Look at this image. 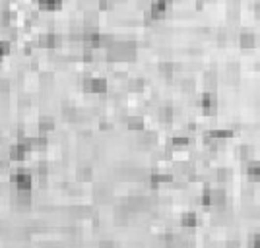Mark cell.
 I'll return each instance as SVG.
<instances>
[{
  "label": "cell",
  "mask_w": 260,
  "mask_h": 248,
  "mask_svg": "<svg viewBox=\"0 0 260 248\" xmlns=\"http://www.w3.org/2000/svg\"><path fill=\"white\" fill-rule=\"evenodd\" d=\"M16 203L22 205V207H27L31 203V190H16Z\"/></svg>",
  "instance_id": "13"
},
{
  "label": "cell",
  "mask_w": 260,
  "mask_h": 248,
  "mask_svg": "<svg viewBox=\"0 0 260 248\" xmlns=\"http://www.w3.org/2000/svg\"><path fill=\"white\" fill-rule=\"evenodd\" d=\"M41 84H52V74L51 72L41 74Z\"/></svg>",
  "instance_id": "30"
},
{
  "label": "cell",
  "mask_w": 260,
  "mask_h": 248,
  "mask_svg": "<svg viewBox=\"0 0 260 248\" xmlns=\"http://www.w3.org/2000/svg\"><path fill=\"white\" fill-rule=\"evenodd\" d=\"M173 180V175H163V173H152L150 175V184H152V188H157V184L159 182H171Z\"/></svg>",
  "instance_id": "15"
},
{
  "label": "cell",
  "mask_w": 260,
  "mask_h": 248,
  "mask_svg": "<svg viewBox=\"0 0 260 248\" xmlns=\"http://www.w3.org/2000/svg\"><path fill=\"white\" fill-rule=\"evenodd\" d=\"M200 202H202V205H212V186H204Z\"/></svg>",
  "instance_id": "26"
},
{
  "label": "cell",
  "mask_w": 260,
  "mask_h": 248,
  "mask_svg": "<svg viewBox=\"0 0 260 248\" xmlns=\"http://www.w3.org/2000/svg\"><path fill=\"white\" fill-rule=\"evenodd\" d=\"M142 132V136H140V144H144V146H150V144H156V132H144V130H140Z\"/></svg>",
  "instance_id": "21"
},
{
  "label": "cell",
  "mask_w": 260,
  "mask_h": 248,
  "mask_svg": "<svg viewBox=\"0 0 260 248\" xmlns=\"http://www.w3.org/2000/svg\"><path fill=\"white\" fill-rule=\"evenodd\" d=\"M181 88H183V91H192L194 90V80H185L181 84Z\"/></svg>",
  "instance_id": "29"
},
{
  "label": "cell",
  "mask_w": 260,
  "mask_h": 248,
  "mask_svg": "<svg viewBox=\"0 0 260 248\" xmlns=\"http://www.w3.org/2000/svg\"><path fill=\"white\" fill-rule=\"evenodd\" d=\"M237 153H239L241 159H247V161H249V159H251V153H253V148H251L249 144H241V146L237 148Z\"/></svg>",
  "instance_id": "24"
},
{
  "label": "cell",
  "mask_w": 260,
  "mask_h": 248,
  "mask_svg": "<svg viewBox=\"0 0 260 248\" xmlns=\"http://www.w3.org/2000/svg\"><path fill=\"white\" fill-rule=\"evenodd\" d=\"M200 107L204 109L206 114H213L217 111V93H215V90H206L200 95Z\"/></svg>",
  "instance_id": "4"
},
{
  "label": "cell",
  "mask_w": 260,
  "mask_h": 248,
  "mask_svg": "<svg viewBox=\"0 0 260 248\" xmlns=\"http://www.w3.org/2000/svg\"><path fill=\"white\" fill-rule=\"evenodd\" d=\"M10 88H12L10 80L8 78H0V95H8L10 93Z\"/></svg>",
  "instance_id": "27"
},
{
  "label": "cell",
  "mask_w": 260,
  "mask_h": 248,
  "mask_svg": "<svg viewBox=\"0 0 260 248\" xmlns=\"http://www.w3.org/2000/svg\"><path fill=\"white\" fill-rule=\"evenodd\" d=\"M76 177H78V180H90L92 179V167H80Z\"/></svg>",
  "instance_id": "25"
},
{
  "label": "cell",
  "mask_w": 260,
  "mask_h": 248,
  "mask_svg": "<svg viewBox=\"0 0 260 248\" xmlns=\"http://www.w3.org/2000/svg\"><path fill=\"white\" fill-rule=\"evenodd\" d=\"M239 45H241V49H255L257 47V35L249 29L241 31L239 33Z\"/></svg>",
  "instance_id": "5"
},
{
  "label": "cell",
  "mask_w": 260,
  "mask_h": 248,
  "mask_svg": "<svg viewBox=\"0 0 260 248\" xmlns=\"http://www.w3.org/2000/svg\"><path fill=\"white\" fill-rule=\"evenodd\" d=\"M215 84H217L215 72H206L204 74V86H206V90H215Z\"/></svg>",
  "instance_id": "22"
},
{
  "label": "cell",
  "mask_w": 260,
  "mask_h": 248,
  "mask_svg": "<svg viewBox=\"0 0 260 248\" xmlns=\"http://www.w3.org/2000/svg\"><path fill=\"white\" fill-rule=\"evenodd\" d=\"M157 116L161 122H171L173 120V107L171 105H161L157 111Z\"/></svg>",
  "instance_id": "17"
},
{
  "label": "cell",
  "mask_w": 260,
  "mask_h": 248,
  "mask_svg": "<svg viewBox=\"0 0 260 248\" xmlns=\"http://www.w3.org/2000/svg\"><path fill=\"white\" fill-rule=\"evenodd\" d=\"M10 52V41L8 39H0V60Z\"/></svg>",
  "instance_id": "28"
},
{
  "label": "cell",
  "mask_w": 260,
  "mask_h": 248,
  "mask_svg": "<svg viewBox=\"0 0 260 248\" xmlns=\"http://www.w3.org/2000/svg\"><path fill=\"white\" fill-rule=\"evenodd\" d=\"M99 248H113V243H111V241H105V243H99Z\"/></svg>",
  "instance_id": "32"
},
{
  "label": "cell",
  "mask_w": 260,
  "mask_h": 248,
  "mask_svg": "<svg viewBox=\"0 0 260 248\" xmlns=\"http://www.w3.org/2000/svg\"><path fill=\"white\" fill-rule=\"evenodd\" d=\"M215 179H217L219 182H227V180L231 179V171H229V169H225V167H221V169H217V171H215Z\"/></svg>",
  "instance_id": "23"
},
{
  "label": "cell",
  "mask_w": 260,
  "mask_h": 248,
  "mask_svg": "<svg viewBox=\"0 0 260 248\" xmlns=\"http://www.w3.org/2000/svg\"><path fill=\"white\" fill-rule=\"evenodd\" d=\"M25 153H27V151L16 142L14 146H10V149H8V159H10V161H22Z\"/></svg>",
  "instance_id": "11"
},
{
  "label": "cell",
  "mask_w": 260,
  "mask_h": 248,
  "mask_svg": "<svg viewBox=\"0 0 260 248\" xmlns=\"http://www.w3.org/2000/svg\"><path fill=\"white\" fill-rule=\"evenodd\" d=\"M52 128H54V118H52V116H47V114H45V116L39 118V130H41V132H51Z\"/></svg>",
  "instance_id": "19"
},
{
  "label": "cell",
  "mask_w": 260,
  "mask_h": 248,
  "mask_svg": "<svg viewBox=\"0 0 260 248\" xmlns=\"http://www.w3.org/2000/svg\"><path fill=\"white\" fill-rule=\"evenodd\" d=\"M144 84H146V82H144L142 78H128V80H126V88H128V91H132V93H134V91L140 93V91L144 90Z\"/></svg>",
  "instance_id": "16"
},
{
  "label": "cell",
  "mask_w": 260,
  "mask_h": 248,
  "mask_svg": "<svg viewBox=\"0 0 260 248\" xmlns=\"http://www.w3.org/2000/svg\"><path fill=\"white\" fill-rule=\"evenodd\" d=\"M231 136H233L231 130H219V128H212L208 132H204V138L206 140H213V142H223V140H227Z\"/></svg>",
  "instance_id": "7"
},
{
  "label": "cell",
  "mask_w": 260,
  "mask_h": 248,
  "mask_svg": "<svg viewBox=\"0 0 260 248\" xmlns=\"http://www.w3.org/2000/svg\"><path fill=\"white\" fill-rule=\"evenodd\" d=\"M247 177H249L253 182H257L260 179V163L257 159H249V161H247Z\"/></svg>",
  "instance_id": "8"
},
{
  "label": "cell",
  "mask_w": 260,
  "mask_h": 248,
  "mask_svg": "<svg viewBox=\"0 0 260 248\" xmlns=\"http://www.w3.org/2000/svg\"><path fill=\"white\" fill-rule=\"evenodd\" d=\"M126 126H128V130H144V118L138 114V116H126Z\"/></svg>",
  "instance_id": "14"
},
{
  "label": "cell",
  "mask_w": 260,
  "mask_h": 248,
  "mask_svg": "<svg viewBox=\"0 0 260 248\" xmlns=\"http://www.w3.org/2000/svg\"><path fill=\"white\" fill-rule=\"evenodd\" d=\"M10 25H12V10L0 8V27H10Z\"/></svg>",
  "instance_id": "18"
},
{
  "label": "cell",
  "mask_w": 260,
  "mask_h": 248,
  "mask_svg": "<svg viewBox=\"0 0 260 248\" xmlns=\"http://www.w3.org/2000/svg\"><path fill=\"white\" fill-rule=\"evenodd\" d=\"M173 8V0H150L148 8H144V20L146 23L163 20Z\"/></svg>",
  "instance_id": "1"
},
{
  "label": "cell",
  "mask_w": 260,
  "mask_h": 248,
  "mask_svg": "<svg viewBox=\"0 0 260 248\" xmlns=\"http://www.w3.org/2000/svg\"><path fill=\"white\" fill-rule=\"evenodd\" d=\"M8 165H10V159H8V157L0 159V171H6V169H8Z\"/></svg>",
  "instance_id": "31"
},
{
  "label": "cell",
  "mask_w": 260,
  "mask_h": 248,
  "mask_svg": "<svg viewBox=\"0 0 260 248\" xmlns=\"http://www.w3.org/2000/svg\"><path fill=\"white\" fill-rule=\"evenodd\" d=\"M157 68H159V74H161L163 78H167V80H171V78H173V74H175V64H173V62H169V60L159 62V64H157Z\"/></svg>",
  "instance_id": "12"
},
{
  "label": "cell",
  "mask_w": 260,
  "mask_h": 248,
  "mask_svg": "<svg viewBox=\"0 0 260 248\" xmlns=\"http://www.w3.org/2000/svg\"><path fill=\"white\" fill-rule=\"evenodd\" d=\"M58 45H60V37L56 33H52V31L39 37V47H43V49H56Z\"/></svg>",
  "instance_id": "6"
},
{
  "label": "cell",
  "mask_w": 260,
  "mask_h": 248,
  "mask_svg": "<svg viewBox=\"0 0 260 248\" xmlns=\"http://www.w3.org/2000/svg\"><path fill=\"white\" fill-rule=\"evenodd\" d=\"M190 144V140L187 136H173L171 138V148H187Z\"/></svg>",
  "instance_id": "20"
},
{
  "label": "cell",
  "mask_w": 260,
  "mask_h": 248,
  "mask_svg": "<svg viewBox=\"0 0 260 248\" xmlns=\"http://www.w3.org/2000/svg\"><path fill=\"white\" fill-rule=\"evenodd\" d=\"M181 225H183V227H189V229L196 227V225H198V213H196V211H185V213L181 215Z\"/></svg>",
  "instance_id": "9"
},
{
  "label": "cell",
  "mask_w": 260,
  "mask_h": 248,
  "mask_svg": "<svg viewBox=\"0 0 260 248\" xmlns=\"http://www.w3.org/2000/svg\"><path fill=\"white\" fill-rule=\"evenodd\" d=\"M10 182L16 186V190H31L33 177H31V173H27L25 169H18V171L10 177Z\"/></svg>",
  "instance_id": "2"
},
{
  "label": "cell",
  "mask_w": 260,
  "mask_h": 248,
  "mask_svg": "<svg viewBox=\"0 0 260 248\" xmlns=\"http://www.w3.org/2000/svg\"><path fill=\"white\" fill-rule=\"evenodd\" d=\"M37 6L43 12H56L62 8V0H37Z\"/></svg>",
  "instance_id": "10"
},
{
  "label": "cell",
  "mask_w": 260,
  "mask_h": 248,
  "mask_svg": "<svg viewBox=\"0 0 260 248\" xmlns=\"http://www.w3.org/2000/svg\"><path fill=\"white\" fill-rule=\"evenodd\" d=\"M82 86H84V91L95 93V95H103L105 91H107V80L105 78H92V76L84 78Z\"/></svg>",
  "instance_id": "3"
}]
</instances>
